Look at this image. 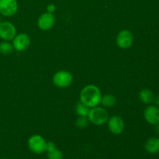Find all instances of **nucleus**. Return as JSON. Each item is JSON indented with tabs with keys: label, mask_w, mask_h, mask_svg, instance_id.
Returning a JSON list of instances; mask_svg holds the SVG:
<instances>
[{
	"label": "nucleus",
	"mask_w": 159,
	"mask_h": 159,
	"mask_svg": "<svg viewBox=\"0 0 159 159\" xmlns=\"http://www.w3.org/2000/svg\"><path fill=\"white\" fill-rule=\"evenodd\" d=\"M102 93L95 85H85L80 93V102L89 108L97 107L101 102Z\"/></svg>",
	"instance_id": "1"
},
{
	"label": "nucleus",
	"mask_w": 159,
	"mask_h": 159,
	"mask_svg": "<svg viewBox=\"0 0 159 159\" xmlns=\"http://www.w3.org/2000/svg\"><path fill=\"white\" fill-rule=\"evenodd\" d=\"M90 123L96 126H101L107 124L109 120V113L105 108L97 106L90 108L88 114Z\"/></svg>",
	"instance_id": "2"
},
{
	"label": "nucleus",
	"mask_w": 159,
	"mask_h": 159,
	"mask_svg": "<svg viewBox=\"0 0 159 159\" xmlns=\"http://www.w3.org/2000/svg\"><path fill=\"white\" fill-rule=\"evenodd\" d=\"M46 140L40 134L32 135L28 140V148L31 152L36 155H40L46 152Z\"/></svg>",
	"instance_id": "3"
},
{
	"label": "nucleus",
	"mask_w": 159,
	"mask_h": 159,
	"mask_svg": "<svg viewBox=\"0 0 159 159\" xmlns=\"http://www.w3.org/2000/svg\"><path fill=\"white\" fill-rule=\"evenodd\" d=\"M73 82V76L68 71H58L53 76V83L58 88H68Z\"/></svg>",
	"instance_id": "4"
},
{
	"label": "nucleus",
	"mask_w": 159,
	"mask_h": 159,
	"mask_svg": "<svg viewBox=\"0 0 159 159\" xmlns=\"http://www.w3.org/2000/svg\"><path fill=\"white\" fill-rule=\"evenodd\" d=\"M16 35V28L9 21L0 23V38L5 41H11Z\"/></svg>",
	"instance_id": "5"
},
{
	"label": "nucleus",
	"mask_w": 159,
	"mask_h": 159,
	"mask_svg": "<svg viewBox=\"0 0 159 159\" xmlns=\"http://www.w3.org/2000/svg\"><path fill=\"white\" fill-rule=\"evenodd\" d=\"M116 44L122 49H128L134 42V35L129 30H123L116 36Z\"/></svg>",
	"instance_id": "6"
},
{
	"label": "nucleus",
	"mask_w": 159,
	"mask_h": 159,
	"mask_svg": "<svg viewBox=\"0 0 159 159\" xmlns=\"http://www.w3.org/2000/svg\"><path fill=\"white\" fill-rule=\"evenodd\" d=\"M107 125H108L109 130L115 135H119L122 134L125 128L124 120L120 116H116V115L109 117Z\"/></svg>",
	"instance_id": "7"
},
{
	"label": "nucleus",
	"mask_w": 159,
	"mask_h": 159,
	"mask_svg": "<svg viewBox=\"0 0 159 159\" xmlns=\"http://www.w3.org/2000/svg\"><path fill=\"white\" fill-rule=\"evenodd\" d=\"M18 10L16 0H0V13L6 17L12 16Z\"/></svg>",
	"instance_id": "8"
},
{
	"label": "nucleus",
	"mask_w": 159,
	"mask_h": 159,
	"mask_svg": "<svg viewBox=\"0 0 159 159\" xmlns=\"http://www.w3.org/2000/svg\"><path fill=\"white\" fill-rule=\"evenodd\" d=\"M30 45V38L28 34L24 33L16 34L12 40V46L14 50L19 52L26 50Z\"/></svg>",
	"instance_id": "9"
},
{
	"label": "nucleus",
	"mask_w": 159,
	"mask_h": 159,
	"mask_svg": "<svg viewBox=\"0 0 159 159\" xmlns=\"http://www.w3.org/2000/svg\"><path fill=\"white\" fill-rule=\"evenodd\" d=\"M144 117L149 124L156 126L159 123V107L149 105L144 111Z\"/></svg>",
	"instance_id": "10"
},
{
	"label": "nucleus",
	"mask_w": 159,
	"mask_h": 159,
	"mask_svg": "<svg viewBox=\"0 0 159 159\" xmlns=\"http://www.w3.org/2000/svg\"><path fill=\"white\" fill-rule=\"evenodd\" d=\"M55 23V18L52 13L45 12L43 13L37 20V26L42 30H49L54 26Z\"/></svg>",
	"instance_id": "11"
},
{
	"label": "nucleus",
	"mask_w": 159,
	"mask_h": 159,
	"mask_svg": "<svg viewBox=\"0 0 159 159\" xmlns=\"http://www.w3.org/2000/svg\"><path fill=\"white\" fill-rule=\"evenodd\" d=\"M46 152L48 159H64V155L62 152L57 148L55 144L52 141L47 142Z\"/></svg>",
	"instance_id": "12"
},
{
	"label": "nucleus",
	"mask_w": 159,
	"mask_h": 159,
	"mask_svg": "<svg viewBox=\"0 0 159 159\" xmlns=\"http://www.w3.org/2000/svg\"><path fill=\"white\" fill-rule=\"evenodd\" d=\"M144 149L146 152L149 154L155 155L159 152V138H150L146 141L144 144Z\"/></svg>",
	"instance_id": "13"
},
{
	"label": "nucleus",
	"mask_w": 159,
	"mask_h": 159,
	"mask_svg": "<svg viewBox=\"0 0 159 159\" xmlns=\"http://www.w3.org/2000/svg\"><path fill=\"white\" fill-rule=\"evenodd\" d=\"M155 94L153 92L149 89H143L139 93L140 100L144 104L150 105L152 102H154L155 99Z\"/></svg>",
	"instance_id": "14"
},
{
	"label": "nucleus",
	"mask_w": 159,
	"mask_h": 159,
	"mask_svg": "<svg viewBox=\"0 0 159 159\" xmlns=\"http://www.w3.org/2000/svg\"><path fill=\"white\" fill-rule=\"evenodd\" d=\"M100 103L104 107H113L116 105V98L113 94H106L103 96H102L101 98Z\"/></svg>",
	"instance_id": "15"
},
{
	"label": "nucleus",
	"mask_w": 159,
	"mask_h": 159,
	"mask_svg": "<svg viewBox=\"0 0 159 159\" xmlns=\"http://www.w3.org/2000/svg\"><path fill=\"white\" fill-rule=\"evenodd\" d=\"M14 51L12 43L9 41H2L0 43V53L3 55H9Z\"/></svg>",
	"instance_id": "16"
},
{
	"label": "nucleus",
	"mask_w": 159,
	"mask_h": 159,
	"mask_svg": "<svg viewBox=\"0 0 159 159\" xmlns=\"http://www.w3.org/2000/svg\"><path fill=\"white\" fill-rule=\"evenodd\" d=\"M90 108L82 102H79L76 104L75 106V112L78 116H88L89 113Z\"/></svg>",
	"instance_id": "17"
},
{
	"label": "nucleus",
	"mask_w": 159,
	"mask_h": 159,
	"mask_svg": "<svg viewBox=\"0 0 159 159\" xmlns=\"http://www.w3.org/2000/svg\"><path fill=\"white\" fill-rule=\"evenodd\" d=\"M90 124L89 119L88 116H79L75 121V125L79 129H84L89 126Z\"/></svg>",
	"instance_id": "18"
},
{
	"label": "nucleus",
	"mask_w": 159,
	"mask_h": 159,
	"mask_svg": "<svg viewBox=\"0 0 159 159\" xmlns=\"http://www.w3.org/2000/svg\"><path fill=\"white\" fill-rule=\"evenodd\" d=\"M56 10V6L54 4H49L47 6V12L50 13H54Z\"/></svg>",
	"instance_id": "19"
},
{
	"label": "nucleus",
	"mask_w": 159,
	"mask_h": 159,
	"mask_svg": "<svg viewBox=\"0 0 159 159\" xmlns=\"http://www.w3.org/2000/svg\"><path fill=\"white\" fill-rule=\"evenodd\" d=\"M154 102H155V105L156 107H159V95L155 96V99H154Z\"/></svg>",
	"instance_id": "20"
},
{
	"label": "nucleus",
	"mask_w": 159,
	"mask_h": 159,
	"mask_svg": "<svg viewBox=\"0 0 159 159\" xmlns=\"http://www.w3.org/2000/svg\"><path fill=\"white\" fill-rule=\"evenodd\" d=\"M156 131H157V133L159 134V123L156 125Z\"/></svg>",
	"instance_id": "21"
},
{
	"label": "nucleus",
	"mask_w": 159,
	"mask_h": 159,
	"mask_svg": "<svg viewBox=\"0 0 159 159\" xmlns=\"http://www.w3.org/2000/svg\"><path fill=\"white\" fill-rule=\"evenodd\" d=\"M2 23V19H1V16H0V23Z\"/></svg>",
	"instance_id": "22"
},
{
	"label": "nucleus",
	"mask_w": 159,
	"mask_h": 159,
	"mask_svg": "<svg viewBox=\"0 0 159 159\" xmlns=\"http://www.w3.org/2000/svg\"><path fill=\"white\" fill-rule=\"evenodd\" d=\"M2 159H9V158H2Z\"/></svg>",
	"instance_id": "23"
},
{
	"label": "nucleus",
	"mask_w": 159,
	"mask_h": 159,
	"mask_svg": "<svg viewBox=\"0 0 159 159\" xmlns=\"http://www.w3.org/2000/svg\"><path fill=\"white\" fill-rule=\"evenodd\" d=\"M97 159H102V158H97Z\"/></svg>",
	"instance_id": "24"
}]
</instances>
